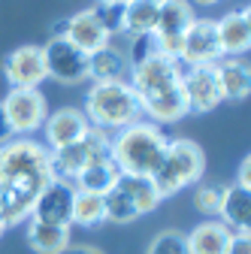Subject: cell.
<instances>
[{"label":"cell","instance_id":"f1b7e54d","mask_svg":"<svg viewBox=\"0 0 251 254\" xmlns=\"http://www.w3.org/2000/svg\"><path fill=\"white\" fill-rule=\"evenodd\" d=\"M194 206L203 215H218V206H221V188L218 185H200L194 190Z\"/></svg>","mask_w":251,"mask_h":254},{"label":"cell","instance_id":"ba28073f","mask_svg":"<svg viewBox=\"0 0 251 254\" xmlns=\"http://www.w3.org/2000/svg\"><path fill=\"white\" fill-rule=\"evenodd\" d=\"M43 49V64H46V76H52L61 85H79L88 79V55L67 43L64 37H52Z\"/></svg>","mask_w":251,"mask_h":254},{"label":"cell","instance_id":"e0dca14e","mask_svg":"<svg viewBox=\"0 0 251 254\" xmlns=\"http://www.w3.org/2000/svg\"><path fill=\"white\" fill-rule=\"evenodd\" d=\"M218 221H221L230 233H248L251 230V190L239 188V185L221 188Z\"/></svg>","mask_w":251,"mask_h":254},{"label":"cell","instance_id":"d6986e66","mask_svg":"<svg viewBox=\"0 0 251 254\" xmlns=\"http://www.w3.org/2000/svg\"><path fill=\"white\" fill-rule=\"evenodd\" d=\"M218 85H221V97L224 100H242L251 91V70L248 64L239 58H221L215 64Z\"/></svg>","mask_w":251,"mask_h":254},{"label":"cell","instance_id":"d6a6232c","mask_svg":"<svg viewBox=\"0 0 251 254\" xmlns=\"http://www.w3.org/2000/svg\"><path fill=\"white\" fill-rule=\"evenodd\" d=\"M6 139H12V127H9V121H6L3 106H0V145H3Z\"/></svg>","mask_w":251,"mask_h":254},{"label":"cell","instance_id":"484cf974","mask_svg":"<svg viewBox=\"0 0 251 254\" xmlns=\"http://www.w3.org/2000/svg\"><path fill=\"white\" fill-rule=\"evenodd\" d=\"M121 182L127 185V190L133 194V203H136L139 215H145V212H151V209H158L161 194L154 190L151 179H145V176H121Z\"/></svg>","mask_w":251,"mask_h":254},{"label":"cell","instance_id":"8fae6325","mask_svg":"<svg viewBox=\"0 0 251 254\" xmlns=\"http://www.w3.org/2000/svg\"><path fill=\"white\" fill-rule=\"evenodd\" d=\"M182 88H185V100L188 112H212L221 103V85H218L215 64H197L182 73Z\"/></svg>","mask_w":251,"mask_h":254},{"label":"cell","instance_id":"30bf717a","mask_svg":"<svg viewBox=\"0 0 251 254\" xmlns=\"http://www.w3.org/2000/svg\"><path fill=\"white\" fill-rule=\"evenodd\" d=\"M221 46H218V30H215V18H194L191 27L182 37V49H179V64L197 67V64H218Z\"/></svg>","mask_w":251,"mask_h":254},{"label":"cell","instance_id":"d4e9b609","mask_svg":"<svg viewBox=\"0 0 251 254\" xmlns=\"http://www.w3.org/2000/svg\"><path fill=\"white\" fill-rule=\"evenodd\" d=\"M103 221H106L103 197H100V194H85V190H76L70 224H79V227H100Z\"/></svg>","mask_w":251,"mask_h":254},{"label":"cell","instance_id":"836d02e7","mask_svg":"<svg viewBox=\"0 0 251 254\" xmlns=\"http://www.w3.org/2000/svg\"><path fill=\"white\" fill-rule=\"evenodd\" d=\"M61 254H103V251L94 248V245H70L67 251H61Z\"/></svg>","mask_w":251,"mask_h":254},{"label":"cell","instance_id":"e575fe53","mask_svg":"<svg viewBox=\"0 0 251 254\" xmlns=\"http://www.w3.org/2000/svg\"><path fill=\"white\" fill-rule=\"evenodd\" d=\"M194 3H200V6H215V3H221V0H194Z\"/></svg>","mask_w":251,"mask_h":254},{"label":"cell","instance_id":"5b68a950","mask_svg":"<svg viewBox=\"0 0 251 254\" xmlns=\"http://www.w3.org/2000/svg\"><path fill=\"white\" fill-rule=\"evenodd\" d=\"M206 173V154L197 142L191 139H170L167 151H164V161L158 164V170H154L148 179L154 185V190L164 197H173L179 194V190L191 188L203 179Z\"/></svg>","mask_w":251,"mask_h":254},{"label":"cell","instance_id":"9a60e30c","mask_svg":"<svg viewBox=\"0 0 251 254\" xmlns=\"http://www.w3.org/2000/svg\"><path fill=\"white\" fill-rule=\"evenodd\" d=\"M55 34H58V37H64L67 43H73L76 49H82L85 55H91L94 49H100V46L109 43L106 30L100 27V21H97V15H94V9H82V12H76L73 18H67L64 24H61Z\"/></svg>","mask_w":251,"mask_h":254},{"label":"cell","instance_id":"ffe728a7","mask_svg":"<svg viewBox=\"0 0 251 254\" xmlns=\"http://www.w3.org/2000/svg\"><path fill=\"white\" fill-rule=\"evenodd\" d=\"M230 242V230L221 221H203L191 233H185L188 254H224Z\"/></svg>","mask_w":251,"mask_h":254},{"label":"cell","instance_id":"603a6c76","mask_svg":"<svg viewBox=\"0 0 251 254\" xmlns=\"http://www.w3.org/2000/svg\"><path fill=\"white\" fill-rule=\"evenodd\" d=\"M103 209H106V221H112V224H130V221L139 218L133 194L127 190V185H124L121 179L103 194Z\"/></svg>","mask_w":251,"mask_h":254},{"label":"cell","instance_id":"277c9868","mask_svg":"<svg viewBox=\"0 0 251 254\" xmlns=\"http://www.w3.org/2000/svg\"><path fill=\"white\" fill-rule=\"evenodd\" d=\"M82 112L97 130H121L142 118L139 100L127 82H94L85 94Z\"/></svg>","mask_w":251,"mask_h":254},{"label":"cell","instance_id":"7c38bea8","mask_svg":"<svg viewBox=\"0 0 251 254\" xmlns=\"http://www.w3.org/2000/svg\"><path fill=\"white\" fill-rule=\"evenodd\" d=\"M73 197H76V188L70 182H61V179H52L34 203V212H30L27 221H40V224H70L73 218Z\"/></svg>","mask_w":251,"mask_h":254},{"label":"cell","instance_id":"8d00e7d4","mask_svg":"<svg viewBox=\"0 0 251 254\" xmlns=\"http://www.w3.org/2000/svg\"><path fill=\"white\" fill-rule=\"evenodd\" d=\"M6 233V224H3V221H0V236H3Z\"/></svg>","mask_w":251,"mask_h":254},{"label":"cell","instance_id":"2e32d148","mask_svg":"<svg viewBox=\"0 0 251 254\" xmlns=\"http://www.w3.org/2000/svg\"><path fill=\"white\" fill-rule=\"evenodd\" d=\"M215 30H218V46H221L224 58L245 55L251 46V12H248V6L227 12L224 18H215Z\"/></svg>","mask_w":251,"mask_h":254},{"label":"cell","instance_id":"5bb4252c","mask_svg":"<svg viewBox=\"0 0 251 254\" xmlns=\"http://www.w3.org/2000/svg\"><path fill=\"white\" fill-rule=\"evenodd\" d=\"M88 130H91V121L85 118V112H82V109H73V106L55 109L52 115H46V124H43V133H46L49 151L67 148L70 142L82 139Z\"/></svg>","mask_w":251,"mask_h":254},{"label":"cell","instance_id":"ac0fdd59","mask_svg":"<svg viewBox=\"0 0 251 254\" xmlns=\"http://www.w3.org/2000/svg\"><path fill=\"white\" fill-rule=\"evenodd\" d=\"M130 76V58L118 46L106 43L88 55V79L94 82H127Z\"/></svg>","mask_w":251,"mask_h":254},{"label":"cell","instance_id":"4dcf8cb0","mask_svg":"<svg viewBox=\"0 0 251 254\" xmlns=\"http://www.w3.org/2000/svg\"><path fill=\"white\" fill-rule=\"evenodd\" d=\"M224 254H251V233H230Z\"/></svg>","mask_w":251,"mask_h":254},{"label":"cell","instance_id":"3957f363","mask_svg":"<svg viewBox=\"0 0 251 254\" xmlns=\"http://www.w3.org/2000/svg\"><path fill=\"white\" fill-rule=\"evenodd\" d=\"M167 145H170V139L164 136L158 124L133 121L127 127H121V130H115V136H109V157L121 170V176H145L148 179L164 161Z\"/></svg>","mask_w":251,"mask_h":254},{"label":"cell","instance_id":"4fadbf2b","mask_svg":"<svg viewBox=\"0 0 251 254\" xmlns=\"http://www.w3.org/2000/svg\"><path fill=\"white\" fill-rule=\"evenodd\" d=\"M3 76L9 88H40L46 76L43 49L40 46H18L3 58Z\"/></svg>","mask_w":251,"mask_h":254},{"label":"cell","instance_id":"83f0119b","mask_svg":"<svg viewBox=\"0 0 251 254\" xmlns=\"http://www.w3.org/2000/svg\"><path fill=\"white\" fill-rule=\"evenodd\" d=\"M145 254H188L185 233H179V230H164V233H158V236L148 242Z\"/></svg>","mask_w":251,"mask_h":254},{"label":"cell","instance_id":"7a4b0ae2","mask_svg":"<svg viewBox=\"0 0 251 254\" xmlns=\"http://www.w3.org/2000/svg\"><path fill=\"white\" fill-rule=\"evenodd\" d=\"M127 85L133 88L142 115L154 118L151 124H170L188 115V100L182 88L179 61L167 55L145 58L130 67Z\"/></svg>","mask_w":251,"mask_h":254},{"label":"cell","instance_id":"1f68e13d","mask_svg":"<svg viewBox=\"0 0 251 254\" xmlns=\"http://www.w3.org/2000/svg\"><path fill=\"white\" fill-rule=\"evenodd\" d=\"M236 185L251 190V157H242V164H239V176H236Z\"/></svg>","mask_w":251,"mask_h":254},{"label":"cell","instance_id":"74e56055","mask_svg":"<svg viewBox=\"0 0 251 254\" xmlns=\"http://www.w3.org/2000/svg\"><path fill=\"white\" fill-rule=\"evenodd\" d=\"M151 3H158V6H164V3H167V0H151Z\"/></svg>","mask_w":251,"mask_h":254},{"label":"cell","instance_id":"d590c367","mask_svg":"<svg viewBox=\"0 0 251 254\" xmlns=\"http://www.w3.org/2000/svg\"><path fill=\"white\" fill-rule=\"evenodd\" d=\"M103 3H130V0H103Z\"/></svg>","mask_w":251,"mask_h":254},{"label":"cell","instance_id":"6da1fadb","mask_svg":"<svg viewBox=\"0 0 251 254\" xmlns=\"http://www.w3.org/2000/svg\"><path fill=\"white\" fill-rule=\"evenodd\" d=\"M49 182V148L30 136L6 139L0 145V221L6 227L27 221Z\"/></svg>","mask_w":251,"mask_h":254},{"label":"cell","instance_id":"9c48e42d","mask_svg":"<svg viewBox=\"0 0 251 254\" xmlns=\"http://www.w3.org/2000/svg\"><path fill=\"white\" fill-rule=\"evenodd\" d=\"M194 18H197V15H194V9H191V3H188V0H167L164 6H158V21H154V30H151V34L158 37L161 55L179 61L182 37H185V30L191 27Z\"/></svg>","mask_w":251,"mask_h":254},{"label":"cell","instance_id":"44dd1931","mask_svg":"<svg viewBox=\"0 0 251 254\" xmlns=\"http://www.w3.org/2000/svg\"><path fill=\"white\" fill-rule=\"evenodd\" d=\"M73 233L67 224H40V221H27V245L37 254H61L73 242Z\"/></svg>","mask_w":251,"mask_h":254},{"label":"cell","instance_id":"8992f818","mask_svg":"<svg viewBox=\"0 0 251 254\" xmlns=\"http://www.w3.org/2000/svg\"><path fill=\"white\" fill-rule=\"evenodd\" d=\"M109 157V133L106 130H97V127H91V130L70 142L67 148H58V151H49V170H52V179H61V182H70L91 164L103 161Z\"/></svg>","mask_w":251,"mask_h":254},{"label":"cell","instance_id":"f546056e","mask_svg":"<svg viewBox=\"0 0 251 254\" xmlns=\"http://www.w3.org/2000/svg\"><path fill=\"white\" fill-rule=\"evenodd\" d=\"M133 58H130V67L145 58H154V55H161V46H158V37L154 34H142V37H133Z\"/></svg>","mask_w":251,"mask_h":254},{"label":"cell","instance_id":"7402d4cb","mask_svg":"<svg viewBox=\"0 0 251 254\" xmlns=\"http://www.w3.org/2000/svg\"><path fill=\"white\" fill-rule=\"evenodd\" d=\"M121 179V170L112 164V157H103V161L85 167L76 179H73V188L76 190H85V194H106V190Z\"/></svg>","mask_w":251,"mask_h":254},{"label":"cell","instance_id":"4316f807","mask_svg":"<svg viewBox=\"0 0 251 254\" xmlns=\"http://www.w3.org/2000/svg\"><path fill=\"white\" fill-rule=\"evenodd\" d=\"M91 9L97 15L100 27L106 30V37L124 34V3H103V0H97V6H91Z\"/></svg>","mask_w":251,"mask_h":254},{"label":"cell","instance_id":"52a82bcc","mask_svg":"<svg viewBox=\"0 0 251 254\" xmlns=\"http://www.w3.org/2000/svg\"><path fill=\"white\" fill-rule=\"evenodd\" d=\"M6 112V121L12 127V136H30L43 130L49 106L46 97L40 94V88H9L6 100L0 103Z\"/></svg>","mask_w":251,"mask_h":254},{"label":"cell","instance_id":"cb8c5ba5","mask_svg":"<svg viewBox=\"0 0 251 254\" xmlns=\"http://www.w3.org/2000/svg\"><path fill=\"white\" fill-rule=\"evenodd\" d=\"M154 21H158V3H151V0H130V3H124V34H130V37L151 34Z\"/></svg>","mask_w":251,"mask_h":254}]
</instances>
